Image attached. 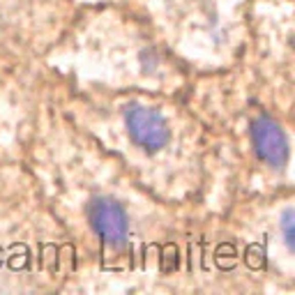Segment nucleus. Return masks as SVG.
Listing matches in <instances>:
<instances>
[{
    "label": "nucleus",
    "mask_w": 295,
    "mask_h": 295,
    "mask_svg": "<svg viewBox=\"0 0 295 295\" xmlns=\"http://www.w3.org/2000/svg\"><path fill=\"white\" fill-rule=\"evenodd\" d=\"M281 226H284L286 244H288V247H293V228H290V226H293V212H290V210L284 215V221H281Z\"/></svg>",
    "instance_id": "obj_4"
},
{
    "label": "nucleus",
    "mask_w": 295,
    "mask_h": 295,
    "mask_svg": "<svg viewBox=\"0 0 295 295\" xmlns=\"http://www.w3.org/2000/svg\"><path fill=\"white\" fill-rule=\"evenodd\" d=\"M127 129L134 141L150 152L164 148L166 141H168L166 120L157 111L143 109V106H134V109L127 111Z\"/></svg>",
    "instance_id": "obj_1"
},
{
    "label": "nucleus",
    "mask_w": 295,
    "mask_h": 295,
    "mask_svg": "<svg viewBox=\"0 0 295 295\" xmlns=\"http://www.w3.org/2000/svg\"><path fill=\"white\" fill-rule=\"evenodd\" d=\"M251 141L256 148L258 157L263 161H267L270 166H281L288 157V145H286L284 132L279 129V124L270 118H258L251 124Z\"/></svg>",
    "instance_id": "obj_3"
},
{
    "label": "nucleus",
    "mask_w": 295,
    "mask_h": 295,
    "mask_svg": "<svg viewBox=\"0 0 295 295\" xmlns=\"http://www.w3.org/2000/svg\"><path fill=\"white\" fill-rule=\"evenodd\" d=\"M90 221L101 240L113 247H122L127 240V215L111 198H95L90 205Z\"/></svg>",
    "instance_id": "obj_2"
}]
</instances>
